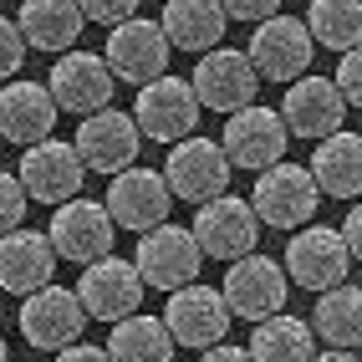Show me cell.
<instances>
[{"mask_svg": "<svg viewBox=\"0 0 362 362\" xmlns=\"http://www.w3.org/2000/svg\"><path fill=\"white\" fill-rule=\"evenodd\" d=\"M317 204H322V189L311 179V168H301V163H276V168H265V174H255L250 209H255L260 225L296 235V230L311 225Z\"/></svg>", "mask_w": 362, "mask_h": 362, "instance_id": "cell-1", "label": "cell"}, {"mask_svg": "<svg viewBox=\"0 0 362 362\" xmlns=\"http://www.w3.org/2000/svg\"><path fill=\"white\" fill-rule=\"evenodd\" d=\"M189 235H194L199 255L235 265V260L255 255V245H260V220H255L250 199L220 194V199H209V204L194 209V225H189Z\"/></svg>", "mask_w": 362, "mask_h": 362, "instance_id": "cell-2", "label": "cell"}, {"mask_svg": "<svg viewBox=\"0 0 362 362\" xmlns=\"http://www.w3.org/2000/svg\"><path fill=\"white\" fill-rule=\"evenodd\" d=\"M133 265H138L143 286H153V291L174 296V291H184V286H194L204 255H199V245H194V235H189L184 225L168 220V225H158V230H148V235H138Z\"/></svg>", "mask_w": 362, "mask_h": 362, "instance_id": "cell-3", "label": "cell"}, {"mask_svg": "<svg viewBox=\"0 0 362 362\" xmlns=\"http://www.w3.org/2000/svg\"><path fill=\"white\" fill-rule=\"evenodd\" d=\"M168 52H174V46H168V36H163L158 21L133 16V21H123V26L107 31L103 62H107V71H112V82L148 87V82L168 77Z\"/></svg>", "mask_w": 362, "mask_h": 362, "instance_id": "cell-4", "label": "cell"}, {"mask_svg": "<svg viewBox=\"0 0 362 362\" xmlns=\"http://www.w3.org/2000/svg\"><path fill=\"white\" fill-rule=\"evenodd\" d=\"M286 281L301 286V291H332V286H347V245H342V230L332 225H306L296 235H286Z\"/></svg>", "mask_w": 362, "mask_h": 362, "instance_id": "cell-5", "label": "cell"}, {"mask_svg": "<svg viewBox=\"0 0 362 362\" xmlns=\"http://www.w3.org/2000/svg\"><path fill=\"white\" fill-rule=\"evenodd\" d=\"M230 158L225 148L214 138H184L168 148V163H163V184H168V194L184 199V204H209V199H220L225 189H230Z\"/></svg>", "mask_w": 362, "mask_h": 362, "instance_id": "cell-6", "label": "cell"}, {"mask_svg": "<svg viewBox=\"0 0 362 362\" xmlns=\"http://www.w3.org/2000/svg\"><path fill=\"white\" fill-rule=\"evenodd\" d=\"M143 276H138V265L123 260V255H103L98 265H87V271L77 276V301L87 311V322H128L138 317V306H143Z\"/></svg>", "mask_w": 362, "mask_h": 362, "instance_id": "cell-7", "label": "cell"}, {"mask_svg": "<svg viewBox=\"0 0 362 362\" xmlns=\"http://www.w3.org/2000/svg\"><path fill=\"white\" fill-rule=\"evenodd\" d=\"M71 148H77L82 168L87 174H128V168H138V153H143V133L133 123V112H92L77 123V138H71Z\"/></svg>", "mask_w": 362, "mask_h": 362, "instance_id": "cell-8", "label": "cell"}, {"mask_svg": "<svg viewBox=\"0 0 362 362\" xmlns=\"http://www.w3.org/2000/svg\"><path fill=\"white\" fill-rule=\"evenodd\" d=\"M189 87H194L199 107L209 112H245L255 107V92H260V71L250 66L245 52H230V46H214V52H204L194 62V77H189Z\"/></svg>", "mask_w": 362, "mask_h": 362, "instance_id": "cell-9", "label": "cell"}, {"mask_svg": "<svg viewBox=\"0 0 362 362\" xmlns=\"http://www.w3.org/2000/svg\"><path fill=\"white\" fill-rule=\"evenodd\" d=\"M286 291H291V281H286V265L271 260V255H245V260H235L230 271H225V286H220V296L230 306V317H245V322H265V317H281V306H286Z\"/></svg>", "mask_w": 362, "mask_h": 362, "instance_id": "cell-10", "label": "cell"}, {"mask_svg": "<svg viewBox=\"0 0 362 362\" xmlns=\"http://www.w3.org/2000/svg\"><path fill=\"white\" fill-rule=\"evenodd\" d=\"M199 98H194V87H189L184 77H158L148 87H138V103H133V123L143 138H153V143H184V138H194V123H199Z\"/></svg>", "mask_w": 362, "mask_h": 362, "instance_id": "cell-11", "label": "cell"}, {"mask_svg": "<svg viewBox=\"0 0 362 362\" xmlns=\"http://www.w3.org/2000/svg\"><path fill=\"white\" fill-rule=\"evenodd\" d=\"M82 332H87V311L77 291H66L57 281L21 301V337L36 352H66L71 342H82Z\"/></svg>", "mask_w": 362, "mask_h": 362, "instance_id": "cell-12", "label": "cell"}, {"mask_svg": "<svg viewBox=\"0 0 362 362\" xmlns=\"http://www.w3.org/2000/svg\"><path fill=\"white\" fill-rule=\"evenodd\" d=\"M46 240H52L57 260H71V265H98L103 255H112V240H117V225L112 214L98 204V199H71L52 214V230H46Z\"/></svg>", "mask_w": 362, "mask_h": 362, "instance_id": "cell-13", "label": "cell"}, {"mask_svg": "<svg viewBox=\"0 0 362 362\" xmlns=\"http://www.w3.org/2000/svg\"><path fill=\"white\" fill-rule=\"evenodd\" d=\"M286 143H291V133H286L281 112L255 103V107L235 112L230 123H225L220 148H225L230 168H245V174H265V168L286 163Z\"/></svg>", "mask_w": 362, "mask_h": 362, "instance_id": "cell-14", "label": "cell"}, {"mask_svg": "<svg viewBox=\"0 0 362 362\" xmlns=\"http://www.w3.org/2000/svg\"><path fill=\"white\" fill-rule=\"evenodd\" d=\"M311 52H317V41H311L306 31V21L296 16H271V21H260L255 36H250V66L260 71V82L271 77V82H301L306 77V66H311Z\"/></svg>", "mask_w": 362, "mask_h": 362, "instance_id": "cell-15", "label": "cell"}, {"mask_svg": "<svg viewBox=\"0 0 362 362\" xmlns=\"http://www.w3.org/2000/svg\"><path fill=\"white\" fill-rule=\"evenodd\" d=\"M16 179H21V189H26V199L57 204V209H62V204H71V199L82 194L87 168H82V158H77V148H71V143L46 138V143H36V148L21 153Z\"/></svg>", "mask_w": 362, "mask_h": 362, "instance_id": "cell-16", "label": "cell"}, {"mask_svg": "<svg viewBox=\"0 0 362 362\" xmlns=\"http://www.w3.org/2000/svg\"><path fill=\"white\" fill-rule=\"evenodd\" d=\"M230 306L225 296L214 291V286H184V291L168 296V311H163V327L168 337H174V347H194V352H209V347H220L225 342V332H230Z\"/></svg>", "mask_w": 362, "mask_h": 362, "instance_id": "cell-17", "label": "cell"}, {"mask_svg": "<svg viewBox=\"0 0 362 362\" xmlns=\"http://www.w3.org/2000/svg\"><path fill=\"white\" fill-rule=\"evenodd\" d=\"M168 204H174V194H168L163 174H153V168L112 174L107 179V199H103V209L112 214V225L133 230V235H148V230L168 225Z\"/></svg>", "mask_w": 362, "mask_h": 362, "instance_id": "cell-18", "label": "cell"}, {"mask_svg": "<svg viewBox=\"0 0 362 362\" xmlns=\"http://www.w3.org/2000/svg\"><path fill=\"white\" fill-rule=\"evenodd\" d=\"M276 112H281V123H286L291 138H311V143L342 133V123H347V103H342V92H337L332 77L291 82V87H286V103Z\"/></svg>", "mask_w": 362, "mask_h": 362, "instance_id": "cell-19", "label": "cell"}, {"mask_svg": "<svg viewBox=\"0 0 362 362\" xmlns=\"http://www.w3.org/2000/svg\"><path fill=\"white\" fill-rule=\"evenodd\" d=\"M112 87L117 82H112V71H107V62L98 52H66V57H57L52 82H46V92H52V103L62 112H82V117L103 112L112 103Z\"/></svg>", "mask_w": 362, "mask_h": 362, "instance_id": "cell-20", "label": "cell"}, {"mask_svg": "<svg viewBox=\"0 0 362 362\" xmlns=\"http://www.w3.org/2000/svg\"><path fill=\"white\" fill-rule=\"evenodd\" d=\"M57 276V250L46 230H16V235H0V291H11L26 301L31 291L52 286Z\"/></svg>", "mask_w": 362, "mask_h": 362, "instance_id": "cell-21", "label": "cell"}, {"mask_svg": "<svg viewBox=\"0 0 362 362\" xmlns=\"http://www.w3.org/2000/svg\"><path fill=\"white\" fill-rule=\"evenodd\" d=\"M62 107L52 103V92L41 82H6L0 87V138L21 143V148H36V143L52 138Z\"/></svg>", "mask_w": 362, "mask_h": 362, "instance_id": "cell-22", "label": "cell"}, {"mask_svg": "<svg viewBox=\"0 0 362 362\" xmlns=\"http://www.w3.org/2000/svg\"><path fill=\"white\" fill-rule=\"evenodd\" d=\"M163 36L174 52H214V46L225 41V26H230V16L220 0H163Z\"/></svg>", "mask_w": 362, "mask_h": 362, "instance_id": "cell-23", "label": "cell"}, {"mask_svg": "<svg viewBox=\"0 0 362 362\" xmlns=\"http://www.w3.org/2000/svg\"><path fill=\"white\" fill-rule=\"evenodd\" d=\"M311 179H317L322 199H357L362 194V133H332L317 143V153H311Z\"/></svg>", "mask_w": 362, "mask_h": 362, "instance_id": "cell-24", "label": "cell"}, {"mask_svg": "<svg viewBox=\"0 0 362 362\" xmlns=\"http://www.w3.org/2000/svg\"><path fill=\"white\" fill-rule=\"evenodd\" d=\"M21 36H26V46H36V52H77V36H82V11L77 0H26L16 16Z\"/></svg>", "mask_w": 362, "mask_h": 362, "instance_id": "cell-25", "label": "cell"}, {"mask_svg": "<svg viewBox=\"0 0 362 362\" xmlns=\"http://www.w3.org/2000/svg\"><path fill=\"white\" fill-rule=\"evenodd\" d=\"M311 332L322 337L332 352L362 347V286H332L311 306Z\"/></svg>", "mask_w": 362, "mask_h": 362, "instance_id": "cell-26", "label": "cell"}, {"mask_svg": "<svg viewBox=\"0 0 362 362\" xmlns=\"http://www.w3.org/2000/svg\"><path fill=\"white\" fill-rule=\"evenodd\" d=\"M250 362H311L317 357V332L301 317H265L250 332Z\"/></svg>", "mask_w": 362, "mask_h": 362, "instance_id": "cell-27", "label": "cell"}, {"mask_svg": "<svg viewBox=\"0 0 362 362\" xmlns=\"http://www.w3.org/2000/svg\"><path fill=\"white\" fill-rule=\"evenodd\" d=\"M107 357L112 362H174V337L163 317H128L107 332Z\"/></svg>", "mask_w": 362, "mask_h": 362, "instance_id": "cell-28", "label": "cell"}, {"mask_svg": "<svg viewBox=\"0 0 362 362\" xmlns=\"http://www.w3.org/2000/svg\"><path fill=\"white\" fill-rule=\"evenodd\" d=\"M306 31L317 46L347 57L352 46H362V0H311Z\"/></svg>", "mask_w": 362, "mask_h": 362, "instance_id": "cell-29", "label": "cell"}, {"mask_svg": "<svg viewBox=\"0 0 362 362\" xmlns=\"http://www.w3.org/2000/svg\"><path fill=\"white\" fill-rule=\"evenodd\" d=\"M26 204H31V199H26V189H21V179L0 168V235H16V230H21Z\"/></svg>", "mask_w": 362, "mask_h": 362, "instance_id": "cell-30", "label": "cell"}, {"mask_svg": "<svg viewBox=\"0 0 362 362\" xmlns=\"http://www.w3.org/2000/svg\"><path fill=\"white\" fill-rule=\"evenodd\" d=\"M21 62H26V36H21L16 21L0 16V87H6L16 71H21Z\"/></svg>", "mask_w": 362, "mask_h": 362, "instance_id": "cell-31", "label": "cell"}, {"mask_svg": "<svg viewBox=\"0 0 362 362\" xmlns=\"http://www.w3.org/2000/svg\"><path fill=\"white\" fill-rule=\"evenodd\" d=\"M82 21H98V26H123L138 16V0H77Z\"/></svg>", "mask_w": 362, "mask_h": 362, "instance_id": "cell-32", "label": "cell"}, {"mask_svg": "<svg viewBox=\"0 0 362 362\" xmlns=\"http://www.w3.org/2000/svg\"><path fill=\"white\" fill-rule=\"evenodd\" d=\"M337 92H342V103L347 107H362V46H352V52L337 62Z\"/></svg>", "mask_w": 362, "mask_h": 362, "instance_id": "cell-33", "label": "cell"}, {"mask_svg": "<svg viewBox=\"0 0 362 362\" xmlns=\"http://www.w3.org/2000/svg\"><path fill=\"white\" fill-rule=\"evenodd\" d=\"M230 21H250V26H260V21L281 16V0H220Z\"/></svg>", "mask_w": 362, "mask_h": 362, "instance_id": "cell-34", "label": "cell"}, {"mask_svg": "<svg viewBox=\"0 0 362 362\" xmlns=\"http://www.w3.org/2000/svg\"><path fill=\"white\" fill-rule=\"evenodd\" d=\"M342 245L352 260H362V204H352V214L342 220Z\"/></svg>", "mask_w": 362, "mask_h": 362, "instance_id": "cell-35", "label": "cell"}, {"mask_svg": "<svg viewBox=\"0 0 362 362\" xmlns=\"http://www.w3.org/2000/svg\"><path fill=\"white\" fill-rule=\"evenodd\" d=\"M52 362H112L107 347H92V342H71L66 352H57Z\"/></svg>", "mask_w": 362, "mask_h": 362, "instance_id": "cell-36", "label": "cell"}, {"mask_svg": "<svg viewBox=\"0 0 362 362\" xmlns=\"http://www.w3.org/2000/svg\"><path fill=\"white\" fill-rule=\"evenodd\" d=\"M199 362H250V352H245V347H230V342H220V347H209Z\"/></svg>", "mask_w": 362, "mask_h": 362, "instance_id": "cell-37", "label": "cell"}, {"mask_svg": "<svg viewBox=\"0 0 362 362\" xmlns=\"http://www.w3.org/2000/svg\"><path fill=\"white\" fill-rule=\"evenodd\" d=\"M311 362H362V357H357V352H332V347H327V352H317Z\"/></svg>", "mask_w": 362, "mask_h": 362, "instance_id": "cell-38", "label": "cell"}, {"mask_svg": "<svg viewBox=\"0 0 362 362\" xmlns=\"http://www.w3.org/2000/svg\"><path fill=\"white\" fill-rule=\"evenodd\" d=\"M0 362H11V347H6V337H0Z\"/></svg>", "mask_w": 362, "mask_h": 362, "instance_id": "cell-39", "label": "cell"}, {"mask_svg": "<svg viewBox=\"0 0 362 362\" xmlns=\"http://www.w3.org/2000/svg\"><path fill=\"white\" fill-rule=\"evenodd\" d=\"M357 357H362V352H357Z\"/></svg>", "mask_w": 362, "mask_h": 362, "instance_id": "cell-40", "label": "cell"}]
</instances>
